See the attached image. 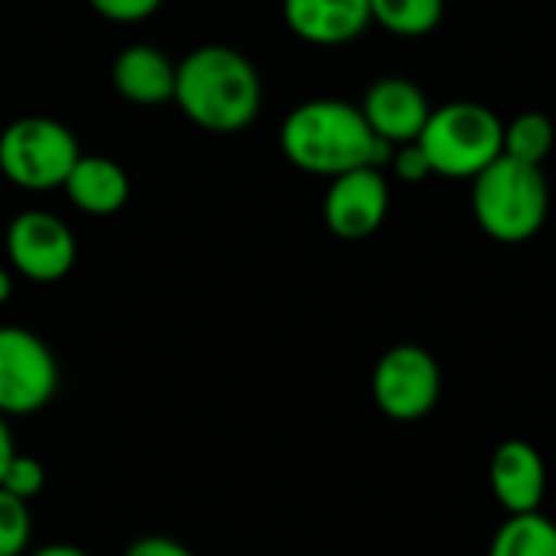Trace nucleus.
<instances>
[{
	"label": "nucleus",
	"mask_w": 556,
	"mask_h": 556,
	"mask_svg": "<svg viewBox=\"0 0 556 556\" xmlns=\"http://www.w3.org/2000/svg\"><path fill=\"white\" fill-rule=\"evenodd\" d=\"M280 150L296 169L336 179L362 166L381 169L391 163L397 147L371 130L358 104L342 98H313L283 117Z\"/></svg>",
	"instance_id": "nucleus-1"
},
{
	"label": "nucleus",
	"mask_w": 556,
	"mask_h": 556,
	"mask_svg": "<svg viewBox=\"0 0 556 556\" xmlns=\"http://www.w3.org/2000/svg\"><path fill=\"white\" fill-rule=\"evenodd\" d=\"M264 88L254 62L222 42L195 46L176 62L173 104L208 134H241L261 114Z\"/></svg>",
	"instance_id": "nucleus-2"
},
{
	"label": "nucleus",
	"mask_w": 556,
	"mask_h": 556,
	"mask_svg": "<svg viewBox=\"0 0 556 556\" xmlns=\"http://www.w3.org/2000/svg\"><path fill=\"white\" fill-rule=\"evenodd\" d=\"M547 208L551 189L544 166H531L502 153L472 179V215L498 244L531 241L544 228Z\"/></svg>",
	"instance_id": "nucleus-3"
},
{
	"label": "nucleus",
	"mask_w": 556,
	"mask_h": 556,
	"mask_svg": "<svg viewBox=\"0 0 556 556\" xmlns=\"http://www.w3.org/2000/svg\"><path fill=\"white\" fill-rule=\"evenodd\" d=\"M417 143L424 147L433 176L476 179L505 153V124L479 101H450L433 108Z\"/></svg>",
	"instance_id": "nucleus-4"
},
{
	"label": "nucleus",
	"mask_w": 556,
	"mask_h": 556,
	"mask_svg": "<svg viewBox=\"0 0 556 556\" xmlns=\"http://www.w3.org/2000/svg\"><path fill=\"white\" fill-rule=\"evenodd\" d=\"M81 147L75 134L42 114L16 117L0 130V173L23 192H55L65 186Z\"/></svg>",
	"instance_id": "nucleus-5"
},
{
	"label": "nucleus",
	"mask_w": 556,
	"mask_h": 556,
	"mask_svg": "<svg viewBox=\"0 0 556 556\" xmlns=\"http://www.w3.org/2000/svg\"><path fill=\"white\" fill-rule=\"evenodd\" d=\"M59 388L52 349L23 326H0V414L29 417L49 407Z\"/></svg>",
	"instance_id": "nucleus-6"
},
{
	"label": "nucleus",
	"mask_w": 556,
	"mask_h": 556,
	"mask_svg": "<svg viewBox=\"0 0 556 556\" xmlns=\"http://www.w3.org/2000/svg\"><path fill=\"white\" fill-rule=\"evenodd\" d=\"M443 391V375L437 358L424 345H394L388 349L371 371V394L384 417L414 424L427 417Z\"/></svg>",
	"instance_id": "nucleus-7"
},
{
	"label": "nucleus",
	"mask_w": 556,
	"mask_h": 556,
	"mask_svg": "<svg viewBox=\"0 0 556 556\" xmlns=\"http://www.w3.org/2000/svg\"><path fill=\"white\" fill-rule=\"evenodd\" d=\"M10 267L33 283H55L72 274L78 261V244L72 228L42 208L20 212L3 238Z\"/></svg>",
	"instance_id": "nucleus-8"
},
{
	"label": "nucleus",
	"mask_w": 556,
	"mask_h": 556,
	"mask_svg": "<svg viewBox=\"0 0 556 556\" xmlns=\"http://www.w3.org/2000/svg\"><path fill=\"white\" fill-rule=\"evenodd\" d=\"M388 205H391L388 179L381 176L378 166H362L329 179L323 199V218L339 241H365L378 235V228L384 225Z\"/></svg>",
	"instance_id": "nucleus-9"
},
{
	"label": "nucleus",
	"mask_w": 556,
	"mask_h": 556,
	"mask_svg": "<svg viewBox=\"0 0 556 556\" xmlns=\"http://www.w3.org/2000/svg\"><path fill=\"white\" fill-rule=\"evenodd\" d=\"M358 108H362L365 121L371 124V130L381 140L394 143V147L414 143L424 134V127H427V121L433 114L427 91L417 81L404 78V75H384V78H378L365 91V98H362Z\"/></svg>",
	"instance_id": "nucleus-10"
},
{
	"label": "nucleus",
	"mask_w": 556,
	"mask_h": 556,
	"mask_svg": "<svg viewBox=\"0 0 556 556\" xmlns=\"http://www.w3.org/2000/svg\"><path fill=\"white\" fill-rule=\"evenodd\" d=\"M489 485L508 515L541 511L547 495V466L534 443L505 440L489 463Z\"/></svg>",
	"instance_id": "nucleus-11"
},
{
	"label": "nucleus",
	"mask_w": 556,
	"mask_h": 556,
	"mask_svg": "<svg viewBox=\"0 0 556 556\" xmlns=\"http://www.w3.org/2000/svg\"><path fill=\"white\" fill-rule=\"evenodd\" d=\"M287 29L313 46H342L371 26V0H283Z\"/></svg>",
	"instance_id": "nucleus-12"
},
{
	"label": "nucleus",
	"mask_w": 556,
	"mask_h": 556,
	"mask_svg": "<svg viewBox=\"0 0 556 556\" xmlns=\"http://www.w3.org/2000/svg\"><path fill=\"white\" fill-rule=\"evenodd\" d=\"M114 91L137 108L169 104L176 94V62L153 42H130L111 65Z\"/></svg>",
	"instance_id": "nucleus-13"
},
{
	"label": "nucleus",
	"mask_w": 556,
	"mask_h": 556,
	"mask_svg": "<svg viewBox=\"0 0 556 556\" xmlns=\"http://www.w3.org/2000/svg\"><path fill=\"white\" fill-rule=\"evenodd\" d=\"M65 199L91 218H108L117 215L127 199H130V176L127 169L101 153H81L78 163L72 166L65 186Z\"/></svg>",
	"instance_id": "nucleus-14"
},
{
	"label": "nucleus",
	"mask_w": 556,
	"mask_h": 556,
	"mask_svg": "<svg viewBox=\"0 0 556 556\" xmlns=\"http://www.w3.org/2000/svg\"><path fill=\"white\" fill-rule=\"evenodd\" d=\"M489 556H556V525L541 515H508L495 531Z\"/></svg>",
	"instance_id": "nucleus-15"
},
{
	"label": "nucleus",
	"mask_w": 556,
	"mask_h": 556,
	"mask_svg": "<svg viewBox=\"0 0 556 556\" xmlns=\"http://www.w3.org/2000/svg\"><path fill=\"white\" fill-rule=\"evenodd\" d=\"M443 0H371V23L401 39H420L443 20Z\"/></svg>",
	"instance_id": "nucleus-16"
},
{
	"label": "nucleus",
	"mask_w": 556,
	"mask_h": 556,
	"mask_svg": "<svg viewBox=\"0 0 556 556\" xmlns=\"http://www.w3.org/2000/svg\"><path fill=\"white\" fill-rule=\"evenodd\" d=\"M556 127L554 121L541 111H525L511 124H505V156L544 166V160L554 153Z\"/></svg>",
	"instance_id": "nucleus-17"
},
{
	"label": "nucleus",
	"mask_w": 556,
	"mask_h": 556,
	"mask_svg": "<svg viewBox=\"0 0 556 556\" xmlns=\"http://www.w3.org/2000/svg\"><path fill=\"white\" fill-rule=\"evenodd\" d=\"M33 538V518L23 498L0 489V556H23Z\"/></svg>",
	"instance_id": "nucleus-18"
},
{
	"label": "nucleus",
	"mask_w": 556,
	"mask_h": 556,
	"mask_svg": "<svg viewBox=\"0 0 556 556\" xmlns=\"http://www.w3.org/2000/svg\"><path fill=\"white\" fill-rule=\"evenodd\" d=\"M42 485H46V469H42V463L33 459V456H23V453H16V456L10 459V466H7V472H3V482H0V489L13 492V495L23 498V502L36 498V495L42 492Z\"/></svg>",
	"instance_id": "nucleus-19"
},
{
	"label": "nucleus",
	"mask_w": 556,
	"mask_h": 556,
	"mask_svg": "<svg viewBox=\"0 0 556 556\" xmlns=\"http://www.w3.org/2000/svg\"><path fill=\"white\" fill-rule=\"evenodd\" d=\"M88 7L111 23H143L163 7V0H88Z\"/></svg>",
	"instance_id": "nucleus-20"
},
{
	"label": "nucleus",
	"mask_w": 556,
	"mask_h": 556,
	"mask_svg": "<svg viewBox=\"0 0 556 556\" xmlns=\"http://www.w3.org/2000/svg\"><path fill=\"white\" fill-rule=\"evenodd\" d=\"M391 166H394V173L404 182H424L427 176H433L430 160H427V153H424V147L417 140L414 143H401L394 150V156H391Z\"/></svg>",
	"instance_id": "nucleus-21"
},
{
	"label": "nucleus",
	"mask_w": 556,
	"mask_h": 556,
	"mask_svg": "<svg viewBox=\"0 0 556 556\" xmlns=\"http://www.w3.org/2000/svg\"><path fill=\"white\" fill-rule=\"evenodd\" d=\"M124 556H195L189 547H182L179 541L173 538H163V534H147V538H137Z\"/></svg>",
	"instance_id": "nucleus-22"
},
{
	"label": "nucleus",
	"mask_w": 556,
	"mask_h": 556,
	"mask_svg": "<svg viewBox=\"0 0 556 556\" xmlns=\"http://www.w3.org/2000/svg\"><path fill=\"white\" fill-rule=\"evenodd\" d=\"M16 456V446H13V437H10V427H7V417L0 414V482H3V472L10 466V459Z\"/></svg>",
	"instance_id": "nucleus-23"
},
{
	"label": "nucleus",
	"mask_w": 556,
	"mask_h": 556,
	"mask_svg": "<svg viewBox=\"0 0 556 556\" xmlns=\"http://www.w3.org/2000/svg\"><path fill=\"white\" fill-rule=\"evenodd\" d=\"M29 556H88L81 547H72V544H49V547H39L36 554Z\"/></svg>",
	"instance_id": "nucleus-24"
},
{
	"label": "nucleus",
	"mask_w": 556,
	"mask_h": 556,
	"mask_svg": "<svg viewBox=\"0 0 556 556\" xmlns=\"http://www.w3.org/2000/svg\"><path fill=\"white\" fill-rule=\"evenodd\" d=\"M10 293H13V277H10V270L0 264V306L10 300Z\"/></svg>",
	"instance_id": "nucleus-25"
}]
</instances>
